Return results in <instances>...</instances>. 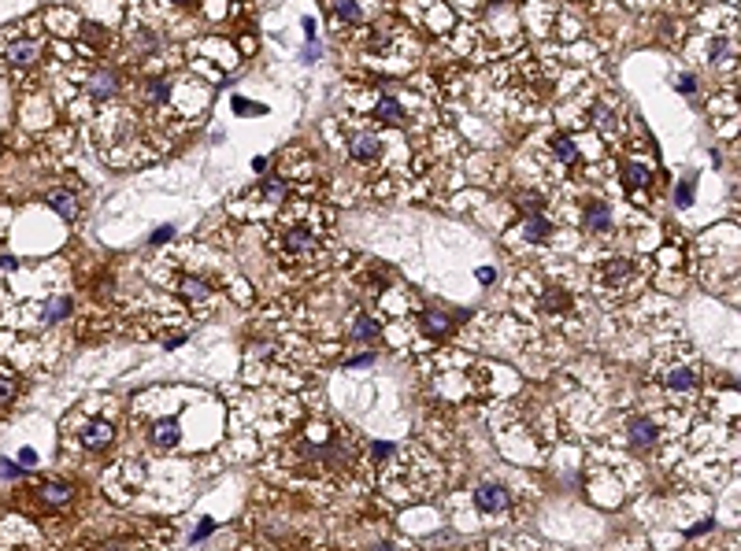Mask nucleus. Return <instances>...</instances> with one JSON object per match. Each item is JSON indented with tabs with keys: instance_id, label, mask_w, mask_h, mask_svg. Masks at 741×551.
Listing matches in <instances>:
<instances>
[{
	"instance_id": "aec40b11",
	"label": "nucleus",
	"mask_w": 741,
	"mask_h": 551,
	"mask_svg": "<svg viewBox=\"0 0 741 551\" xmlns=\"http://www.w3.org/2000/svg\"><path fill=\"white\" fill-rule=\"evenodd\" d=\"M627 278H634V263H627V259H616V263L601 267V281L619 285V281H627Z\"/></svg>"
},
{
	"instance_id": "c85d7f7f",
	"label": "nucleus",
	"mask_w": 741,
	"mask_h": 551,
	"mask_svg": "<svg viewBox=\"0 0 741 551\" xmlns=\"http://www.w3.org/2000/svg\"><path fill=\"white\" fill-rule=\"evenodd\" d=\"M15 392H19L15 377H0V407H8V403L15 400Z\"/></svg>"
},
{
	"instance_id": "6ab92c4d",
	"label": "nucleus",
	"mask_w": 741,
	"mask_h": 551,
	"mask_svg": "<svg viewBox=\"0 0 741 551\" xmlns=\"http://www.w3.org/2000/svg\"><path fill=\"white\" fill-rule=\"evenodd\" d=\"M664 385H667V389L686 392V389H693V385H697V374L690 370V366H674V370H667V374H664Z\"/></svg>"
},
{
	"instance_id": "4be33fe9",
	"label": "nucleus",
	"mask_w": 741,
	"mask_h": 551,
	"mask_svg": "<svg viewBox=\"0 0 741 551\" xmlns=\"http://www.w3.org/2000/svg\"><path fill=\"white\" fill-rule=\"evenodd\" d=\"M71 311H74V300L71 296H60V300H52V304H48L45 322H60V319H67Z\"/></svg>"
},
{
	"instance_id": "423d86ee",
	"label": "nucleus",
	"mask_w": 741,
	"mask_h": 551,
	"mask_svg": "<svg viewBox=\"0 0 741 551\" xmlns=\"http://www.w3.org/2000/svg\"><path fill=\"white\" fill-rule=\"evenodd\" d=\"M45 204H48L63 222H74V218H78V196H74V189H52V193L45 196Z\"/></svg>"
},
{
	"instance_id": "5701e85b",
	"label": "nucleus",
	"mask_w": 741,
	"mask_h": 551,
	"mask_svg": "<svg viewBox=\"0 0 741 551\" xmlns=\"http://www.w3.org/2000/svg\"><path fill=\"white\" fill-rule=\"evenodd\" d=\"M259 196H264V200H271V204L285 200V181H282V178H267V181H259Z\"/></svg>"
},
{
	"instance_id": "37998d69",
	"label": "nucleus",
	"mask_w": 741,
	"mask_h": 551,
	"mask_svg": "<svg viewBox=\"0 0 741 551\" xmlns=\"http://www.w3.org/2000/svg\"><path fill=\"white\" fill-rule=\"evenodd\" d=\"M723 48H726V41H723V37H716V41H712V60H719Z\"/></svg>"
},
{
	"instance_id": "4c0bfd02",
	"label": "nucleus",
	"mask_w": 741,
	"mask_h": 551,
	"mask_svg": "<svg viewBox=\"0 0 741 551\" xmlns=\"http://www.w3.org/2000/svg\"><path fill=\"white\" fill-rule=\"evenodd\" d=\"M34 463H37L34 448H22V452H19V466H34Z\"/></svg>"
},
{
	"instance_id": "b1692460",
	"label": "nucleus",
	"mask_w": 741,
	"mask_h": 551,
	"mask_svg": "<svg viewBox=\"0 0 741 551\" xmlns=\"http://www.w3.org/2000/svg\"><path fill=\"white\" fill-rule=\"evenodd\" d=\"M145 97L152 104H163L167 97H171V82H163V78H149V82H145Z\"/></svg>"
},
{
	"instance_id": "9d476101",
	"label": "nucleus",
	"mask_w": 741,
	"mask_h": 551,
	"mask_svg": "<svg viewBox=\"0 0 741 551\" xmlns=\"http://www.w3.org/2000/svg\"><path fill=\"white\" fill-rule=\"evenodd\" d=\"M37 492H41V500L48 507H67L74 500V484H67V481H41Z\"/></svg>"
},
{
	"instance_id": "a878e982",
	"label": "nucleus",
	"mask_w": 741,
	"mask_h": 551,
	"mask_svg": "<svg viewBox=\"0 0 741 551\" xmlns=\"http://www.w3.org/2000/svg\"><path fill=\"white\" fill-rule=\"evenodd\" d=\"M82 37L93 48H108V30H100L97 22H82Z\"/></svg>"
},
{
	"instance_id": "ddd939ff",
	"label": "nucleus",
	"mask_w": 741,
	"mask_h": 551,
	"mask_svg": "<svg viewBox=\"0 0 741 551\" xmlns=\"http://www.w3.org/2000/svg\"><path fill=\"white\" fill-rule=\"evenodd\" d=\"M656 437H660V429L648 422V418H634L630 422V444L634 448H653Z\"/></svg>"
},
{
	"instance_id": "bb28decb",
	"label": "nucleus",
	"mask_w": 741,
	"mask_h": 551,
	"mask_svg": "<svg viewBox=\"0 0 741 551\" xmlns=\"http://www.w3.org/2000/svg\"><path fill=\"white\" fill-rule=\"evenodd\" d=\"M674 204H679V207H690L693 204V178H686V181L674 186Z\"/></svg>"
},
{
	"instance_id": "2f4dec72",
	"label": "nucleus",
	"mask_w": 741,
	"mask_h": 551,
	"mask_svg": "<svg viewBox=\"0 0 741 551\" xmlns=\"http://www.w3.org/2000/svg\"><path fill=\"white\" fill-rule=\"evenodd\" d=\"M515 204H519V207H526L530 215H541V196H538V193H523Z\"/></svg>"
},
{
	"instance_id": "7ed1b4c3",
	"label": "nucleus",
	"mask_w": 741,
	"mask_h": 551,
	"mask_svg": "<svg viewBox=\"0 0 741 551\" xmlns=\"http://www.w3.org/2000/svg\"><path fill=\"white\" fill-rule=\"evenodd\" d=\"M512 503V496L504 484H482V489L475 492V507L482 510V515H497V510H504Z\"/></svg>"
},
{
	"instance_id": "72a5a7b5",
	"label": "nucleus",
	"mask_w": 741,
	"mask_h": 551,
	"mask_svg": "<svg viewBox=\"0 0 741 551\" xmlns=\"http://www.w3.org/2000/svg\"><path fill=\"white\" fill-rule=\"evenodd\" d=\"M171 237H175V226H160V230H152L149 244H163V241H171Z\"/></svg>"
},
{
	"instance_id": "c03bdc74",
	"label": "nucleus",
	"mask_w": 741,
	"mask_h": 551,
	"mask_svg": "<svg viewBox=\"0 0 741 551\" xmlns=\"http://www.w3.org/2000/svg\"><path fill=\"white\" fill-rule=\"evenodd\" d=\"M182 340H186V337H182V333H171V337H167V348H178V344H182Z\"/></svg>"
},
{
	"instance_id": "f257e3e1",
	"label": "nucleus",
	"mask_w": 741,
	"mask_h": 551,
	"mask_svg": "<svg viewBox=\"0 0 741 551\" xmlns=\"http://www.w3.org/2000/svg\"><path fill=\"white\" fill-rule=\"evenodd\" d=\"M41 63V45L22 37V41H11L8 45V67L11 71H34Z\"/></svg>"
},
{
	"instance_id": "6e6552de",
	"label": "nucleus",
	"mask_w": 741,
	"mask_h": 551,
	"mask_svg": "<svg viewBox=\"0 0 741 551\" xmlns=\"http://www.w3.org/2000/svg\"><path fill=\"white\" fill-rule=\"evenodd\" d=\"M452 322H456V319H449V314H445V311H437V307L423 311V319H419L423 333H426V337H434V340L449 337V333H452Z\"/></svg>"
},
{
	"instance_id": "20e7f679",
	"label": "nucleus",
	"mask_w": 741,
	"mask_h": 551,
	"mask_svg": "<svg viewBox=\"0 0 741 551\" xmlns=\"http://www.w3.org/2000/svg\"><path fill=\"white\" fill-rule=\"evenodd\" d=\"M115 437V426L108 422V418H93L89 426H82V444L89 452H100V448H108Z\"/></svg>"
},
{
	"instance_id": "1a4fd4ad",
	"label": "nucleus",
	"mask_w": 741,
	"mask_h": 551,
	"mask_svg": "<svg viewBox=\"0 0 741 551\" xmlns=\"http://www.w3.org/2000/svg\"><path fill=\"white\" fill-rule=\"evenodd\" d=\"M582 226H586L590 233H608V230H612V211H608V204L590 200V204H586V218H582Z\"/></svg>"
},
{
	"instance_id": "c756f323",
	"label": "nucleus",
	"mask_w": 741,
	"mask_h": 551,
	"mask_svg": "<svg viewBox=\"0 0 741 551\" xmlns=\"http://www.w3.org/2000/svg\"><path fill=\"white\" fill-rule=\"evenodd\" d=\"M233 111H238V115H267L264 104H249L245 97H233Z\"/></svg>"
},
{
	"instance_id": "ea45409f",
	"label": "nucleus",
	"mask_w": 741,
	"mask_h": 551,
	"mask_svg": "<svg viewBox=\"0 0 741 551\" xmlns=\"http://www.w3.org/2000/svg\"><path fill=\"white\" fill-rule=\"evenodd\" d=\"M301 26H304L308 41H315V19H311V15H304V19H301Z\"/></svg>"
},
{
	"instance_id": "a18cd8bd",
	"label": "nucleus",
	"mask_w": 741,
	"mask_h": 551,
	"mask_svg": "<svg viewBox=\"0 0 741 551\" xmlns=\"http://www.w3.org/2000/svg\"><path fill=\"white\" fill-rule=\"evenodd\" d=\"M374 551H397V547H393V544H379V547H374Z\"/></svg>"
},
{
	"instance_id": "2eb2a0df",
	"label": "nucleus",
	"mask_w": 741,
	"mask_h": 551,
	"mask_svg": "<svg viewBox=\"0 0 741 551\" xmlns=\"http://www.w3.org/2000/svg\"><path fill=\"white\" fill-rule=\"evenodd\" d=\"M590 119H593V126H597V130H601V134H608V137H612V134H616V130H619V119H616V111H612V108H608V104H604V100H601V104H593V111H590Z\"/></svg>"
},
{
	"instance_id": "cd10ccee",
	"label": "nucleus",
	"mask_w": 741,
	"mask_h": 551,
	"mask_svg": "<svg viewBox=\"0 0 741 551\" xmlns=\"http://www.w3.org/2000/svg\"><path fill=\"white\" fill-rule=\"evenodd\" d=\"M182 296H189V300H204L208 296V285L200 278H186L182 281Z\"/></svg>"
},
{
	"instance_id": "58836bf2",
	"label": "nucleus",
	"mask_w": 741,
	"mask_h": 551,
	"mask_svg": "<svg viewBox=\"0 0 741 551\" xmlns=\"http://www.w3.org/2000/svg\"><path fill=\"white\" fill-rule=\"evenodd\" d=\"M212 529H215V522H208V518H204V522H200V529H197V533H193V540H204V536H208V533H212Z\"/></svg>"
},
{
	"instance_id": "c9c22d12",
	"label": "nucleus",
	"mask_w": 741,
	"mask_h": 551,
	"mask_svg": "<svg viewBox=\"0 0 741 551\" xmlns=\"http://www.w3.org/2000/svg\"><path fill=\"white\" fill-rule=\"evenodd\" d=\"M478 281L493 285V281H497V270H493V267H478Z\"/></svg>"
},
{
	"instance_id": "a19ab883",
	"label": "nucleus",
	"mask_w": 741,
	"mask_h": 551,
	"mask_svg": "<svg viewBox=\"0 0 741 551\" xmlns=\"http://www.w3.org/2000/svg\"><path fill=\"white\" fill-rule=\"evenodd\" d=\"M267 167H271L267 155H256V160H252V170H256V174H267Z\"/></svg>"
},
{
	"instance_id": "4468645a",
	"label": "nucleus",
	"mask_w": 741,
	"mask_h": 551,
	"mask_svg": "<svg viewBox=\"0 0 741 551\" xmlns=\"http://www.w3.org/2000/svg\"><path fill=\"white\" fill-rule=\"evenodd\" d=\"M623 181H627V189H648L653 186V174L638 160H623Z\"/></svg>"
},
{
	"instance_id": "39448f33",
	"label": "nucleus",
	"mask_w": 741,
	"mask_h": 551,
	"mask_svg": "<svg viewBox=\"0 0 741 551\" xmlns=\"http://www.w3.org/2000/svg\"><path fill=\"white\" fill-rule=\"evenodd\" d=\"M86 89H89V100L104 104V100H111L115 93H119V78H115V71L104 67V71H93V78H89Z\"/></svg>"
},
{
	"instance_id": "dca6fc26",
	"label": "nucleus",
	"mask_w": 741,
	"mask_h": 551,
	"mask_svg": "<svg viewBox=\"0 0 741 551\" xmlns=\"http://www.w3.org/2000/svg\"><path fill=\"white\" fill-rule=\"evenodd\" d=\"M549 233H552V222L545 218V215H530V218L523 222V237H526V241H534V244L549 241Z\"/></svg>"
},
{
	"instance_id": "393cba45",
	"label": "nucleus",
	"mask_w": 741,
	"mask_h": 551,
	"mask_svg": "<svg viewBox=\"0 0 741 551\" xmlns=\"http://www.w3.org/2000/svg\"><path fill=\"white\" fill-rule=\"evenodd\" d=\"M541 307H545V311H552V314H556V311H567V307H571V296L564 293V288H552V293H545Z\"/></svg>"
},
{
	"instance_id": "f3484780",
	"label": "nucleus",
	"mask_w": 741,
	"mask_h": 551,
	"mask_svg": "<svg viewBox=\"0 0 741 551\" xmlns=\"http://www.w3.org/2000/svg\"><path fill=\"white\" fill-rule=\"evenodd\" d=\"M379 337H382V326L374 319H367V314H360L353 322V340H360V344H374Z\"/></svg>"
},
{
	"instance_id": "f03ea898",
	"label": "nucleus",
	"mask_w": 741,
	"mask_h": 551,
	"mask_svg": "<svg viewBox=\"0 0 741 551\" xmlns=\"http://www.w3.org/2000/svg\"><path fill=\"white\" fill-rule=\"evenodd\" d=\"M348 152H353V160L360 167H371V163L382 160V141L374 134H367V130H360V134L348 137Z\"/></svg>"
},
{
	"instance_id": "a211bd4d",
	"label": "nucleus",
	"mask_w": 741,
	"mask_h": 551,
	"mask_svg": "<svg viewBox=\"0 0 741 551\" xmlns=\"http://www.w3.org/2000/svg\"><path fill=\"white\" fill-rule=\"evenodd\" d=\"M549 148H552V155L560 163H575L578 160V144L571 141V137H564V134H552L549 137Z\"/></svg>"
},
{
	"instance_id": "f8f14e48",
	"label": "nucleus",
	"mask_w": 741,
	"mask_h": 551,
	"mask_svg": "<svg viewBox=\"0 0 741 551\" xmlns=\"http://www.w3.org/2000/svg\"><path fill=\"white\" fill-rule=\"evenodd\" d=\"M178 440H182L178 418H160V422L152 426V444H156V448H175Z\"/></svg>"
},
{
	"instance_id": "f704fd0d",
	"label": "nucleus",
	"mask_w": 741,
	"mask_h": 551,
	"mask_svg": "<svg viewBox=\"0 0 741 551\" xmlns=\"http://www.w3.org/2000/svg\"><path fill=\"white\" fill-rule=\"evenodd\" d=\"M371 455H374V459H379V463H382V459H389V455H393V444H386V440L371 444Z\"/></svg>"
},
{
	"instance_id": "9b49d317",
	"label": "nucleus",
	"mask_w": 741,
	"mask_h": 551,
	"mask_svg": "<svg viewBox=\"0 0 741 551\" xmlns=\"http://www.w3.org/2000/svg\"><path fill=\"white\" fill-rule=\"evenodd\" d=\"M374 123H386V126H400V119H405V104H400L397 97H382L379 104H374Z\"/></svg>"
},
{
	"instance_id": "473e14b6",
	"label": "nucleus",
	"mask_w": 741,
	"mask_h": 551,
	"mask_svg": "<svg viewBox=\"0 0 741 551\" xmlns=\"http://www.w3.org/2000/svg\"><path fill=\"white\" fill-rule=\"evenodd\" d=\"M674 89H679V93H693V89H697V74H679Z\"/></svg>"
},
{
	"instance_id": "412c9836",
	"label": "nucleus",
	"mask_w": 741,
	"mask_h": 551,
	"mask_svg": "<svg viewBox=\"0 0 741 551\" xmlns=\"http://www.w3.org/2000/svg\"><path fill=\"white\" fill-rule=\"evenodd\" d=\"M334 15L345 19V22H363V11L356 0H334Z\"/></svg>"
},
{
	"instance_id": "49530a36",
	"label": "nucleus",
	"mask_w": 741,
	"mask_h": 551,
	"mask_svg": "<svg viewBox=\"0 0 741 551\" xmlns=\"http://www.w3.org/2000/svg\"><path fill=\"white\" fill-rule=\"evenodd\" d=\"M175 4H186V0H175Z\"/></svg>"
},
{
	"instance_id": "0eeeda50",
	"label": "nucleus",
	"mask_w": 741,
	"mask_h": 551,
	"mask_svg": "<svg viewBox=\"0 0 741 551\" xmlns=\"http://www.w3.org/2000/svg\"><path fill=\"white\" fill-rule=\"evenodd\" d=\"M282 248L290 256H308V252H315V233H311L308 226H293V230H285Z\"/></svg>"
},
{
	"instance_id": "79ce46f5",
	"label": "nucleus",
	"mask_w": 741,
	"mask_h": 551,
	"mask_svg": "<svg viewBox=\"0 0 741 551\" xmlns=\"http://www.w3.org/2000/svg\"><path fill=\"white\" fill-rule=\"evenodd\" d=\"M319 52H322L319 45H308V48L301 52V60H304V63H311V60H319Z\"/></svg>"
},
{
	"instance_id": "e433bc0d",
	"label": "nucleus",
	"mask_w": 741,
	"mask_h": 551,
	"mask_svg": "<svg viewBox=\"0 0 741 551\" xmlns=\"http://www.w3.org/2000/svg\"><path fill=\"white\" fill-rule=\"evenodd\" d=\"M374 363V351H363V356H356V359H348L345 366H371Z\"/></svg>"
},
{
	"instance_id": "7c9ffc66",
	"label": "nucleus",
	"mask_w": 741,
	"mask_h": 551,
	"mask_svg": "<svg viewBox=\"0 0 741 551\" xmlns=\"http://www.w3.org/2000/svg\"><path fill=\"white\" fill-rule=\"evenodd\" d=\"M137 48L141 52H156L160 48V37H156L152 30H137Z\"/></svg>"
}]
</instances>
